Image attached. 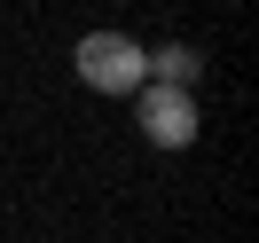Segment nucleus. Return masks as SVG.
Masks as SVG:
<instances>
[{
	"label": "nucleus",
	"mask_w": 259,
	"mask_h": 243,
	"mask_svg": "<svg viewBox=\"0 0 259 243\" xmlns=\"http://www.w3.org/2000/svg\"><path fill=\"white\" fill-rule=\"evenodd\" d=\"M149 79H157V86H196V79H204V55H196V47H157V55H149Z\"/></svg>",
	"instance_id": "7ed1b4c3"
},
{
	"label": "nucleus",
	"mask_w": 259,
	"mask_h": 243,
	"mask_svg": "<svg viewBox=\"0 0 259 243\" xmlns=\"http://www.w3.org/2000/svg\"><path fill=\"white\" fill-rule=\"evenodd\" d=\"M71 63H79V79L95 94H142V79H149V47L126 32H87Z\"/></svg>",
	"instance_id": "f257e3e1"
},
{
	"label": "nucleus",
	"mask_w": 259,
	"mask_h": 243,
	"mask_svg": "<svg viewBox=\"0 0 259 243\" xmlns=\"http://www.w3.org/2000/svg\"><path fill=\"white\" fill-rule=\"evenodd\" d=\"M134 126L149 133V149H189L196 141V94H189V86L142 79V118H134Z\"/></svg>",
	"instance_id": "f03ea898"
}]
</instances>
